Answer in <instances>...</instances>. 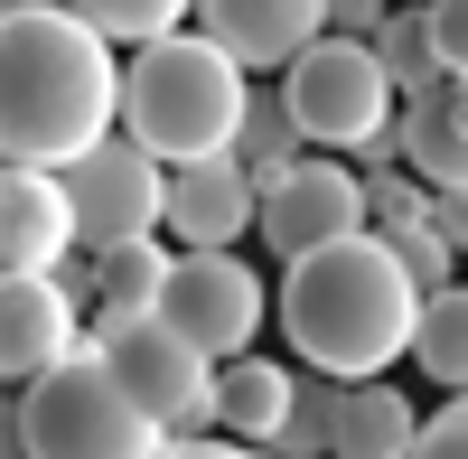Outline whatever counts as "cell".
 <instances>
[{
  "label": "cell",
  "mask_w": 468,
  "mask_h": 459,
  "mask_svg": "<svg viewBox=\"0 0 468 459\" xmlns=\"http://www.w3.org/2000/svg\"><path fill=\"white\" fill-rule=\"evenodd\" d=\"M85 347H94L85 300L57 272H10V291H0V366H10V385H37L48 366L85 357Z\"/></svg>",
  "instance_id": "obj_10"
},
{
  "label": "cell",
  "mask_w": 468,
  "mask_h": 459,
  "mask_svg": "<svg viewBox=\"0 0 468 459\" xmlns=\"http://www.w3.org/2000/svg\"><path fill=\"white\" fill-rule=\"evenodd\" d=\"M375 207H366V169H346V160H291L282 178H262V244L300 262V253H319V244H346V235H366Z\"/></svg>",
  "instance_id": "obj_9"
},
{
  "label": "cell",
  "mask_w": 468,
  "mask_h": 459,
  "mask_svg": "<svg viewBox=\"0 0 468 459\" xmlns=\"http://www.w3.org/2000/svg\"><path fill=\"white\" fill-rule=\"evenodd\" d=\"M169 272H178V253H169L160 235H141V244H122V253H103V300H94V310H122V319L160 310V300H169Z\"/></svg>",
  "instance_id": "obj_18"
},
{
  "label": "cell",
  "mask_w": 468,
  "mask_h": 459,
  "mask_svg": "<svg viewBox=\"0 0 468 459\" xmlns=\"http://www.w3.org/2000/svg\"><path fill=\"white\" fill-rule=\"evenodd\" d=\"M384 19H394L384 0H328V28H337V37H375Z\"/></svg>",
  "instance_id": "obj_27"
},
{
  "label": "cell",
  "mask_w": 468,
  "mask_h": 459,
  "mask_svg": "<svg viewBox=\"0 0 468 459\" xmlns=\"http://www.w3.org/2000/svg\"><path fill=\"white\" fill-rule=\"evenodd\" d=\"M431 225H441V235L468 253V187H431Z\"/></svg>",
  "instance_id": "obj_29"
},
{
  "label": "cell",
  "mask_w": 468,
  "mask_h": 459,
  "mask_svg": "<svg viewBox=\"0 0 468 459\" xmlns=\"http://www.w3.org/2000/svg\"><path fill=\"white\" fill-rule=\"evenodd\" d=\"M160 459H262V441H234V432H225V441H207V432H197V441H169Z\"/></svg>",
  "instance_id": "obj_28"
},
{
  "label": "cell",
  "mask_w": 468,
  "mask_h": 459,
  "mask_svg": "<svg viewBox=\"0 0 468 459\" xmlns=\"http://www.w3.org/2000/svg\"><path fill=\"white\" fill-rule=\"evenodd\" d=\"M234 160H244L253 178H282L291 160H309V132H300V112H291V94H253V112H244V132H234Z\"/></svg>",
  "instance_id": "obj_19"
},
{
  "label": "cell",
  "mask_w": 468,
  "mask_h": 459,
  "mask_svg": "<svg viewBox=\"0 0 468 459\" xmlns=\"http://www.w3.org/2000/svg\"><path fill=\"white\" fill-rule=\"evenodd\" d=\"M75 244H85V225H75L66 169L10 160V178H0V262H10V272H57Z\"/></svg>",
  "instance_id": "obj_12"
},
{
  "label": "cell",
  "mask_w": 468,
  "mask_h": 459,
  "mask_svg": "<svg viewBox=\"0 0 468 459\" xmlns=\"http://www.w3.org/2000/svg\"><path fill=\"white\" fill-rule=\"evenodd\" d=\"M122 57L75 0L0 19V150L28 169H75L94 141L122 132Z\"/></svg>",
  "instance_id": "obj_1"
},
{
  "label": "cell",
  "mask_w": 468,
  "mask_h": 459,
  "mask_svg": "<svg viewBox=\"0 0 468 459\" xmlns=\"http://www.w3.org/2000/svg\"><path fill=\"white\" fill-rule=\"evenodd\" d=\"M94 347L122 366V385L160 412L178 441H197V432L216 422V375H225V357H207L178 319H160V310H141V319L94 310Z\"/></svg>",
  "instance_id": "obj_6"
},
{
  "label": "cell",
  "mask_w": 468,
  "mask_h": 459,
  "mask_svg": "<svg viewBox=\"0 0 468 459\" xmlns=\"http://www.w3.org/2000/svg\"><path fill=\"white\" fill-rule=\"evenodd\" d=\"M403 160L431 187H468V75L403 103Z\"/></svg>",
  "instance_id": "obj_15"
},
{
  "label": "cell",
  "mask_w": 468,
  "mask_h": 459,
  "mask_svg": "<svg viewBox=\"0 0 468 459\" xmlns=\"http://www.w3.org/2000/svg\"><path fill=\"white\" fill-rule=\"evenodd\" d=\"M253 225H262V178L234 150L169 169V235L178 244H244Z\"/></svg>",
  "instance_id": "obj_13"
},
{
  "label": "cell",
  "mask_w": 468,
  "mask_h": 459,
  "mask_svg": "<svg viewBox=\"0 0 468 459\" xmlns=\"http://www.w3.org/2000/svg\"><path fill=\"white\" fill-rule=\"evenodd\" d=\"M366 207H375V235L431 225V178H421L412 160H403V169H366Z\"/></svg>",
  "instance_id": "obj_23"
},
{
  "label": "cell",
  "mask_w": 468,
  "mask_h": 459,
  "mask_svg": "<svg viewBox=\"0 0 468 459\" xmlns=\"http://www.w3.org/2000/svg\"><path fill=\"white\" fill-rule=\"evenodd\" d=\"M282 94H291V112H300L309 150H366L375 132L403 123V85L384 75L375 37H337V28L282 75Z\"/></svg>",
  "instance_id": "obj_5"
},
{
  "label": "cell",
  "mask_w": 468,
  "mask_h": 459,
  "mask_svg": "<svg viewBox=\"0 0 468 459\" xmlns=\"http://www.w3.org/2000/svg\"><path fill=\"white\" fill-rule=\"evenodd\" d=\"M10 432L28 441V459H160L178 441L160 412L122 385V366L103 347H85V357L48 366L37 385H19Z\"/></svg>",
  "instance_id": "obj_4"
},
{
  "label": "cell",
  "mask_w": 468,
  "mask_h": 459,
  "mask_svg": "<svg viewBox=\"0 0 468 459\" xmlns=\"http://www.w3.org/2000/svg\"><path fill=\"white\" fill-rule=\"evenodd\" d=\"M112 48H150V37H178L187 19H197V0H75Z\"/></svg>",
  "instance_id": "obj_22"
},
{
  "label": "cell",
  "mask_w": 468,
  "mask_h": 459,
  "mask_svg": "<svg viewBox=\"0 0 468 459\" xmlns=\"http://www.w3.org/2000/svg\"><path fill=\"white\" fill-rule=\"evenodd\" d=\"M394 253H403V272H412L421 291H450V272H459V244L441 235V225H403Z\"/></svg>",
  "instance_id": "obj_24"
},
{
  "label": "cell",
  "mask_w": 468,
  "mask_h": 459,
  "mask_svg": "<svg viewBox=\"0 0 468 459\" xmlns=\"http://www.w3.org/2000/svg\"><path fill=\"white\" fill-rule=\"evenodd\" d=\"M291 394H300V375L282 357H225V375H216V432L271 450L282 422H291Z\"/></svg>",
  "instance_id": "obj_14"
},
{
  "label": "cell",
  "mask_w": 468,
  "mask_h": 459,
  "mask_svg": "<svg viewBox=\"0 0 468 459\" xmlns=\"http://www.w3.org/2000/svg\"><path fill=\"white\" fill-rule=\"evenodd\" d=\"M337 403H346V375H319V366H309L271 450H282V459H337Z\"/></svg>",
  "instance_id": "obj_20"
},
{
  "label": "cell",
  "mask_w": 468,
  "mask_h": 459,
  "mask_svg": "<svg viewBox=\"0 0 468 459\" xmlns=\"http://www.w3.org/2000/svg\"><path fill=\"white\" fill-rule=\"evenodd\" d=\"M412 366L431 375L441 394H468V282L421 300V337H412Z\"/></svg>",
  "instance_id": "obj_17"
},
{
  "label": "cell",
  "mask_w": 468,
  "mask_h": 459,
  "mask_svg": "<svg viewBox=\"0 0 468 459\" xmlns=\"http://www.w3.org/2000/svg\"><path fill=\"white\" fill-rule=\"evenodd\" d=\"M421 291L403 272L394 235H346V244H319L282 262V337L319 366V375H346V385H366V375H384L394 357H412L421 337Z\"/></svg>",
  "instance_id": "obj_2"
},
{
  "label": "cell",
  "mask_w": 468,
  "mask_h": 459,
  "mask_svg": "<svg viewBox=\"0 0 468 459\" xmlns=\"http://www.w3.org/2000/svg\"><path fill=\"white\" fill-rule=\"evenodd\" d=\"M160 319H178L207 357H253V337H262V319H271V291H262V272H253L234 244H187L178 272H169Z\"/></svg>",
  "instance_id": "obj_8"
},
{
  "label": "cell",
  "mask_w": 468,
  "mask_h": 459,
  "mask_svg": "<svg viewBox=\"0 0 468 459\" xmlns=\"http://www.w3.org/2000/svg\"><path fill=\"white\" fill-rule=\"evenodd\" d=\"M431 48L450 75H468V0H431Z\"/></svg>",
  "instance_id": "obj_26"
},
{
  "label": "cell",
  "mask_w": 468,
  "mask_h": 459,
  "mask_svg": "<svg viewBox=\"0 0 468 459\" xmlns=\"http://www.w3.org/2000/svg\"><path fill=\"white\" fill-rule=\"evenodd\" d=\"M197 28L234 48L253 75H291L328 37V0H197Z\"/></svg>",
  "instance_id": "obj_11"
},
{
  "label": "cell",
  "mask_w": 468,
  "mask_h": 459,
  "mask_svg": "<svg viewBox=\"0 0 468 459\" xmlns=\"http://www.w3.org/2000/svg\"><path fill=\"white\" fill-rule=\"evenodd\" d=\"M244 112H253V66L234 57V48H216L207 28H178V37L132 48V75H122V132L150 141L169 169L234 150Z\"/></svg>",
  "instance_id": "obj_3"
},
{
  "label": "cell",
  "mask_w": 468,
  "mask_h": 459,
  "mask_svg": "<svg viewBox=\"0 0 468 459\" xmlns=\"http://www.w3.org/2000/svg\"><path fill=\"white\" fill-rule=\"evenodd\" d=\"M66 197H75V225H85V253H122L169 225V160L150 141L112 132L66 169Z\"/></svg>",
  "instance_id": "obj_7"
},
{
  "label": "cell",
  "mask_w": 468,
  "mask_h": 459,
  "mask_svg": "<svg viewBox=\"0 0 468 459\" xmlns=\"http://www.w3.org/2000/svg\"><path fill=\"white\" fill-rule=\"evenodd\" d=\"M375 57H384V75L403 85V103L431 94V85H450V66H441V48H431V10H394V19L375 28Z\"/></svg>",
  "instance_id": "obj_21"
},
{
  "label": "cell",
  "mask_w": 468,
  "mask_h": 459,
  "mask_svg": "<svg viewBox=\"0 0 468 459\" xmlns=\"http://www.w3.org/2000/svg\"><path fill=\"white\" fill-rule=\"evenodd\" d=\"M412 459H468V394H450V403L431 412V422H421Z\"/></svg>",
  "instance_id": "obj_25"
},
{
  "label": "cell",
  "mask_w": 468,
  "mask_h": 459,
  "mask_svg": "<svg viewBox=\"0 0 468 459\" xmlns=\"http://www.w3.org/2000/svg\"><path fill=\"white\" fill-rule=\"evenodd\" d=\"M421 441V412L403 385H384V375H366V385H346L337 403V459H412Z\"/></svg>",
  "instance_id": "obj_16"
}]
</instances>
